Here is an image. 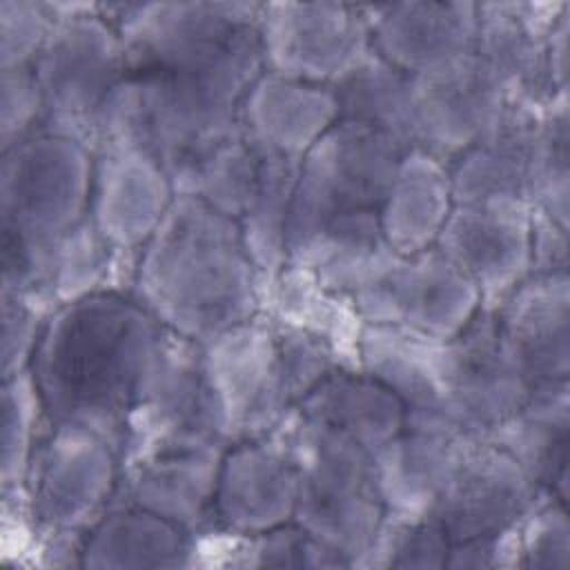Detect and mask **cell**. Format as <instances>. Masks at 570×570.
<instances>
[{
    "label": "cell",
    "mask_w": 570,
    "mask_h": 570,
    "mask_svg": "<svg viewBox=\"0 0 570 570\" xmlns=\"http://www.w3.org/2000/svg\"><path fill=\"white\" fill-rule=\"evenodd\" d=\"M532 385L505 345L494 312L479 314L445 343V419L483 436L512 416Z\"/></svg>",
    "instance_id": "obj_13"
},
{
    "label": "cell",
    "mask_w": 570,
    "mask_h": 570,
    "mask_svg": "<svg viewBox=\"0 0 570 570\" xmlns=\"http://www.w3.org/2000/svg\"><path fill=\"white\" fill-rule=\"evenodd\" d=\"M261 289L238 223L183 194L138 252L129 287L167 332L196 345L261 314Z\"/></svg>",
    "instance_id": "obj_3"
},
{
    "label": "cell",
    "mask_w": 570,
    "mask_h": 570,
    "mask_svg": "<svg viewBox=\"0 0 570 570\" xmlns=\"http://www.w3.org/2000/svg\"><path fill=\"white\" fill-rule=\"evenodd\" d=\"M176 189L165 165L140 147L94 151L89 220L125 254H138L169 212Z\"/></svg>",
    "instance_id": "obj_17"
},
{
    "label": "cell",
    "mask_w": 570,
    "mask_h": 570,
    "mask_svg": "<svg viewBox=\"0 0 570 570\" xmlns=\"http://www.w3.org/2000/svg\"><path fill=\"white\" fill-rule=\"evenodd\" d=\"M261 312L276 323L330 341L358 370V345L365 323L352 296L327 289L307 269L287 265L276 278L265 283L261 289Z\"/></svg>",
    "instance_id": "obj_31"
},
{
    "label": "cell",
    "mask_w": 570,
    "mask_h": 570,
    "mask_svg": "<svg viewBox=\"0 0 570 570\" xmlns=\"http://www.w3.org/2000/svg\"><path fill=\"white\" fill-rule=\"evenodd\" d=\"M240 134L258 151L301 160L336 122L334 91L263 71L240 105Z\"/></svg>",
    "instance_id": "obj_25"
},
{
    "label": "cell",
    "mask_w": 570,
    "mask_h": 570,
    "mask_svg": "<svg viewBox=\"0 0 570 570\" xmlns=\"http://www.w3.org/2000/svg\"><path fill=\"white\" fill-rule=\"evenodd\" d=\"M53 13L47 2L2 0L0 2V69L31 67L53 29Z\"/></svg>",
    "instance_id": "obj_40"
},
{
    "label": "cell",
    "mask_w": 570,
    "mask_h": 570,
    "mask_svg": "<svg viewBox=\"0 0 570 570\" xmlns=\"http://www.w3.org/2000/svg\"><path fill=\"white\" fill-rule=\"evenodd\" d=\"M263 71L332 87L370 51L365 4L263 2L258 18Z\"/></svg>",
    "instance_id": "obj_11"
},
{
    "label": "cell",
    "mask_w": 570,
    "mask_h": 570,
    "mask_svg": "<svg viewBox=\"0 0 570 570\" xmlns=\"http://www.w3.org/2000/svg\"><path fill=\"white\" fill-rule=\"evenodd\" d=\"M365 325L450 341L483 307L474 283L436 247L401 256L376 283L352 296Z\"/></svg>",
    "instance_id": "obj_12"
},
{
    "label": "cell",
    "mask_w": 570,
    "mask_h": 570,
    "mask_svg": "<svg viewBox=\"0 0 570 570\" xmlns=\"http://www.w3.org/2000/svg\"><path fill=\"white\" fill-rule=\"evenodd\" d=\"M49 419L29 370L2 379V494L22 492Z\"/></svg>",
    "instance_id": "obj_36"
},
{
    "label": "cell",
    "mask_w": 570,
    "mask_h": 570,
    "mask_svg": "<svg viewBox=\"0 0 570 570\" xmlns=\"http://www.w3.org/2000/svg\"><path fill=\"white\" fill-rule=\"evenodd\" d=\"M483 439L508 452L541 494L568 503L570 383L532 390L530 399Z\"/></svg>",
    "instance_id": "obj_26"
},
{
    "label": "cell",
    "mask_w": 570,
    "mask_h": 570,
    "mask_svg": "<svg viewBox=\"0 0 570 570\" xmlns=\"http://www.w3.org/2000/svg\"><path fill=\"white\" fill-rule=\"evenodd\" d=\"M454 570H512L521 568V550H519V532L517 525L494 534V537H476L465 541H452L448 566Z\"/></svg>",
    "instance_id": "obj_43"
},
{
    "label": "cell",
    "mask_w": 570,
    "mask_h": 570,
    "mask_svg": "<svg viewBox=\"0 0 570 570\" xmlns=\"http://www.w3.org/2000/svg\"><path fill=\"white\" fill-rule=\"evenodd\" d=\"M167 330L131 292H98L56 307L29 372L51 425H73L120 450L127 419Z\"/></svg>",
    "instance_id": "obj_1"
},
{
    "label": "cell",
    "mask_w": 570,
    "mask_h": 570,
    "mask_svg": "<svg viewBox=\"0 0 570 570\" xmlns=\"http://www.w3.org/2000/svg\"><path fill=\"white\" fill-rule=\"evenodd\" d=\"M492 312L532 390L570 383V274H530Z\"/></svg>",
    "instance_id": "obj_21"
},
{
    "label": "cell",
    "mask_w": 570,
    "mask_h": 570,
    "mask_svg": "<svg viewBox=\"0 0 570 570\" xmlns=\"http://www.w3.org/2000/svg\"><path fill=\"white\" fill-rule=\"evenodd\" d=\"M274 434L285 443L296 470L294 523L354 568L385 517L374 456L350 436L296 410Z\"/></svg>",
    "instance_id": "obj_5"
},
{
    "label": "cell",
    "mask_w": 570,
    "mask_h": 570,
    "mask_svg": "<svg viewBox=\"0 0 570 570\" xmlns=\"http://www.w3.org/2000/svg\"><path fill=\"white\" fill-rule=\"evenodd\" d=\"M296 470L278 434L232 443L214 494L216 528L258 534L294 521Z\"/></svg>",
    "instance_id": "obj_19"
},
{
    "label": "cell",
    "mask_w": 570,
    "mask_h": 570,
    "mask_svg": "<svg viewBox=\"0 0 570 570\" xmlns=\"http://www.w3.org/2000/svg\"><path fill=\"white\" fill-rule=\"evenodd\" d=\"M261 174V154L243 134L169 171L176 194L194 196L236 220L247 209Z\"/></svg>",
    "instance_id": "obj_35"
},
{
    "label": "cell",
    "mask_w": 570,
    "mask_h": 570,
    "mask_svg": "<svg viewBox=\"0 0 570 570\" xmlns=\"http://www.w3.org/2000/svg\"><path fill=\"white\" fill-rule=\"evenodd\" d=\"M401 154L385 134L338 120L301 158L287 265L341 294L379 278L396 256L381 232L379 207Z\"/></svg>",
    "instance_id": "obj_2"
},
{
    "label": "cell",
    "mask_w": 570,
    "mask_h": 570,
    "mask_svg": "<svg viewBox=\"0 0 570 570\" xmlns=\"http://www.w3.org/2000/svg\"><path fill=\"white\" fill-rule=\"evenodd\" d=\"M410 87L414 147L443 163L468 149L510 105L494 73L472 51L412 76Z\"/></svg>",
    "instance_id": "obj_16"
},
{
    "label": "cell",
    "mask_w": 570,
    "mask_h": 570,
    "mask_svg": "<svg viewBox=\"0 0 570 570\" xmlns=\"http://www.w3.org/2000/svg\"><path fill=\"white\" fill-rule=\"evenodd\" d=\"M541 492L521 465L483 436H472L430 517L450 541L494 537L514 528Z\"/></svg>",
    "instance_id": "obj_14"
},
{
    "label": "cell",
    "mask_w": 570,
    "mask_h": 570,
    "mask_svg": "<svg viewBox=\"0 0 570 570\" xmlns=\"http://www.w3.org/2000/svg\"><path fill=\"white\" fill-rule=\"evenodd\" d=\"M445 343L394 327L365 325L358 345V370L385 385L405 414L443 416Z\"/></svg>",
    "instance_id": "obj_29"
},
{
    "label": "cell",
    "mask_w": 570,
    "mask_h": 570,
    "mask_svg": "<svg viewBox=\"0 0 570 570\" xmlns=\"http://www.w3.org/2000/svg\"><path fill=\"white\" fill-rule=\"evenodd\" d=\"M521 568L563 570L570 566L568 503L541 494L517 523Z\"/></svg>",
    "instance_id": "obj_39"
},
{
    "label": "cell",
    "mask_w": 570,
    "mask_h": 570,
    "mask_svg": "<svg viewBox=\"0 0 570 570\" xmlns=\"http://www.w3.org/2000/svg\"><path fill=\"white\" fill-rule=\"evenodd\" d=\"M541 111L508 105L468 149L448 163L454 203L530 205Z\"/></svg>",
    "instance_id": "obj_23"
},
{
    "label": "cell",
    "mask_w": 570,
    "mask_h": 570,
    "mask_svg": "<svg viewBox=\"0 0 570 570\" xmlns=\"http://www.w3.org/2000/svg\"><path fill=\"white\" fill-rule=\"evenodd\" d=\"M229 448L209 392L200 345L167 332L165 345L127 419L120 465L174 450Z\"/></svg>",
    "instance_id": "obj_9"
},
{
    "label": "cell",
    "mask_w": 570,
    "mask_h": 570,
    "mask_svg": "<svg viewBox=\"0 0 570 570\" xmlns=\"http://www.w3.org/2000/svg\"><path fill=\"white\" fill-rule=\"evenodd\" d=\"M258 154V183L247 209L238 218V229L265 285L287 267V229L301 160L265 151Z\"/></svg>",
    "instance_id": "obj_34"
},
{
    "label": "cell",
    "mask_w": 570,
    "mask_h": 570,
    "mask_svg": "<svg viewBox=\"0 0 570 570\" xmlns=\"http://www.w3.org/2000/svg\"><path fill=\"white\" fill-rule=\"evenodd\" d=\"M568 36H570V4L563 9L550 29L546 45V73L552 94L568 96Z\"/></svg>",
    "instance_id": "obj_45"
},
{
    "label": "cell",
    "mask_w": 570,
    "mask_h": 570,
    "mask_svg": "<svg viewBox=\"0 0 570 570\" xmlns=\"http://www.w3.org/2000/svg\"><path fill=\"white\" fill-rule=\"evenodd\" d=\"M194 534L131 503L114 501L89 528L80 548V568H191Z\"/></svg>",
    "instance_id": "obj_28"
},
{
    "label": "cell",
    "mask_w": 570,
    "mask_h": 570,
    "mask_svg": "<svg viewBox=\"0 0 570 570\" xmlns=\"http://www.w3.org/2000/svg\"><path fill=\"white\" fill-rule=\"evenodd\" d=\"M372 51L399 71L421 76L472 51L476 2L365 4Z\"/></svg>",
    "instance_id": "obj_22"
},
{
    "label": "cell",
    "mask_w": 570,
    "mask_h": 570,
    "mask_svg": "<svg viewBox=\"0 0 570 570\" xmlns=\"http://www.w3.org/2000/svg\"><path fill=\"white\" fill-rule=\"evenodd\" d=\"M227 448L158 452L120 465L114 501L145 508L189 534L216 528L214 494Z\"/></svg>",
    "instance_id": "obj_24"
},
{
    "label": "cell",
    "mask_w": 570,
    "mask_h": 570,
    "mask_svg": "<svg viewBox=\"0 0 570 570\" xmlns=\"http://www.w3.org/2000/svg\"><path fill=\"white\" fill-rule=\"evenodd\" d=\"M450 546V537L434 517H403L385 512L370 548L361 554L354 568L441 570L448 566Z\"/></svg>",
    "instance_id": "obj_37"
},
{
    "label": "cell",
    "mask_w": 570,
    "mask_h": 570,
    "mask_svg": "<svg viewBox=\"0 0 570 570\" xmlns=\"http://www.w3.org/2000/svg\"><path fill=\"white\" fill-rule=\"evenodd\" d=\"M263 2L105 4L129 71H171L212 62L258 33Z\"/></svg>",
    "instance_id": "obj_8"
},
{
    "label": "cell",
    "mask_w": 570,
    "mask_h": 570,
    "mask_svg": "<svg viewBox=\"0 0 570 570\" xmlns=\"http://www.w3.org/2000/svg\"><path fill=\"white\" fill-rule=\"evenodd\" d=\"M200 361L229 445L274 434L294 410L263 312L203 343Z\"/></svg>",
    "instance_id": "obj_10"
},
{
    "label": "cell",
    "mask_w": 570,
    "mask_h": 570,
    "mask_svg": "<svg viewBox=\"0 0 570 570\" xmlns=\"http://www.w3.org/2000/svg\"><path fill=\"white\" fill-rule=\"evenodd\" d=\"M530 214L525 203H454L436 249L479 289L494 309L530 276Z\"/></svg>",
    "instance_id": "obj_15"
},
{
    "label": "cell",
    "mask_w": 570,
    "mask_h": 570,
    "mask_svg": "<svg viewBox=\"0 0 570 570\" xmlns=\"http://www.w3.org/2000/svg\"><path fill=\"white\" fill-rule=\"evenodd\" d=\"M338 120L365 125L392 138L403 151L414 147L410 76L370 51L332 87Z\"/></svg>",
    "instance_id": "obj_33"
},
{
    "label": "cell",
    "mask_w": 570,
    "mask_h": 570,
    "mask_svg": "<svg viewBox=\"0 0 570 570\" xmlns=\"http://www.w3.org/2000/svg\"><path fill=\"white\" fill-rule=\"evenodd\" d=\"M294 410L314 423L350 436L372 456L390 443L405 423L403 403L361 370L334 372Z\"/></svg>",
    "instance_id": "obj_30"
},
{
    "label": "cell",
    "mask_w": 570,
    "mask_h": 570,
    "mask_svg": "<svg viewBox=\"0 0 570 570\" xmlns=\"http://www.w3.org/2000/svg\"><path fill=\"white\" fill-rule=\"evenodd\" d=\"M91 180L94 151L76 138L38 129L2 149L0 294L42 298L56 245L89 216Z\"/></svg>",
    "instance_id": "obj_4"
},
{
    "label": "cell",
    "mask_w": 570,
    "mask_h": 570,
    "mask_svg": "<svg viewBox=\"0 0 570 570\" xmlns=\"http://www.w3.org/2000/svg\"><path fill=\"white\" fill-rule=\"evenodd\" d=\"M136 256L109 245L87 216L56 245L42 298L56 309L98 292H129Z\"/></svg>",
    "instance_id": "obj_32"
},
{
    "label": "cell",
    "mask_w": 570,
    "mask_h": 570,
    "mask_svg": "<svg viewBox=\"0 0 570 570\" xmlns=\"http://www.w3.org/2000/svg\"><path fill=\"white\" fill-rule=\"evenodd\" d=\"M454 209L448 163L423 149H405L379 207L387 245L399 256H414L436 245Z\"/></svg>",
    "instance_id": "obj_27"
},
{
    "label": "cell",
    "mask_w": 570,
    "mask_h": 570,
    "mask_svg": "<svg viewBox=\"0 0 570 570\" xmlns=\"http://www.w3.org/2000/svg\"><path fill=\"white\" fill-rule=\"evenodd\" d=\"M118 483L120 454L107 439L73 425H49L22 490L40 543L47 537L85 539L114 503Z\"/></svg>",
    "instance_id": "obj_7"
},
{
    "label": "cell",
    "mask_w": 570,
    "mask_h": 570,
    "mask_svg": "<svg viewBox=\"0 0 570 570\" xmlns=\"http://www.w3.org/2000/svg\"><path fill=\"white\" fill-rule=\"evenodd\" d=\"M568 232L570 225L554 220L541 209L530 214V274H568Z\"/></svg>",
    "instance_id": "obj_44"
},
{
    "label": "cell",
    "mask_w": 570,
    "mask_h": 570,
    "mask_svg": "<svg viewBox=\"0 0 570 570\" xmlns=\"http://www.w3.org/2000/svg\"><path fill=\"white\" fill-rule=\"evenodd\" d=\"M568 2H476L472 53L494 73L510 105L546 109L559 98L546 73L550 29Z\"/></svg>",
    "instance_id": "obj_18"
},
{
    "label": "cell",
    "mask_w": 570,
    "mask_h": 570,
    "mask_svg": "<svg viewBox=\"0 0 570 570\" xmlns=\"http://www.w3.org/2000/svg\"><path fill=\"white\" fill-rule=\"evenodd\" d=\"M56 22L31 69L42 96L45 131L91 149L96 118L129 73L125 47L105 2H47Z\"/></svg>",
    "instance_id": "obj_6"
},
{
    "label": "cell",
    "mask_w": 570,
    "mask_h": 570,
    "mask_svg": "<svg viewBox=\"0 0 570 570\" xmlns=\"http://www.w3.org/2000/svg\"><path fill=\"white\" fill-rule=\"evenodd\" d=\"M472 436L476 434L443 416L405 414L401 432L374 454L385 512L403 517L430 514Z\"/></svg>",
    "instance_id": "obj_20"
},
{
    "label": "cell",
    "mask_w": 570,
    "mask_h": 570,
    "mask_svg": "<svg viewBox=\"0 0 570 570\" xmlns=\"http://www.w3.org/2000/svg\"><path fill=\"white\" fill-rule=\"evenodd\" d=\"M2 303V379L29 370L42 327L53 312L38 296L0 294Z\"/></svg>",
    "instance_id": "obj_41"
},
{
    "label": "cell",
    "mask_w": 570,
    "mask_h": 570,
    "mask_svg": "<svg viewBox=\"0 0 570 570\" xmlns=\"http://www.w3.org/2000/svg\"><path fill=\"white\" fill-rule=\"evenodd\" d=\"M568 98H559L541 111L537 169L530 207L554 220L570 225V109Z\"/></svg>",
    "instance_id": "obj_38"
},
{
    "label": "cell",
    "mask_w": 570,
    "mask_h": 570,
    "mask_svg": "<svg viewBox=\"0 0 570 570\" xmlns=\"http://www.w3.org/2000/svg\"><path fill=\"white\" fill-rule=\"evenodd\" d=\"M0 142L7 149L42 127L45 109L31 67L0 69Z\"/></svg>",
    "instance_id": "obj_42"
}]
</instances>
